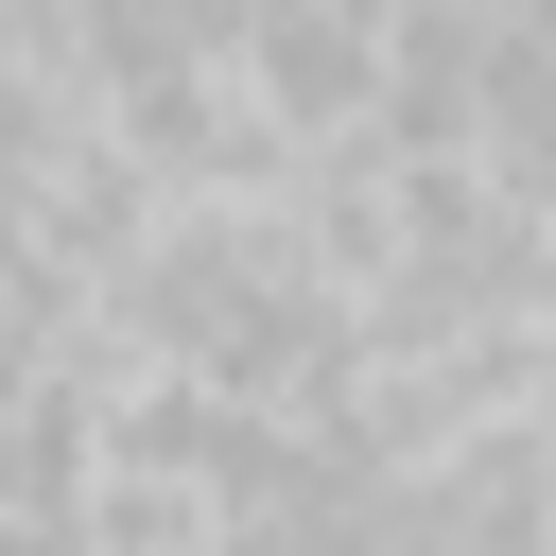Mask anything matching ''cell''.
Returning a JSON list of instances; mask_svg holds the SVG:
<instances>
[{"instance_id": "obj_1", "label": "cell", "mask_w": 556, "mask_h": 556, "mask_svg": "<svg viewBox=\"0 0 556 556\" xmlns=\"http://www.w3.org/2000/svg\"><path fill=\"white\" fill-rule=\"evenodd\" d=\"M226 52H243V87L278 104V139L382 122V0H243Z\"/></svg>"}]
</instances>
